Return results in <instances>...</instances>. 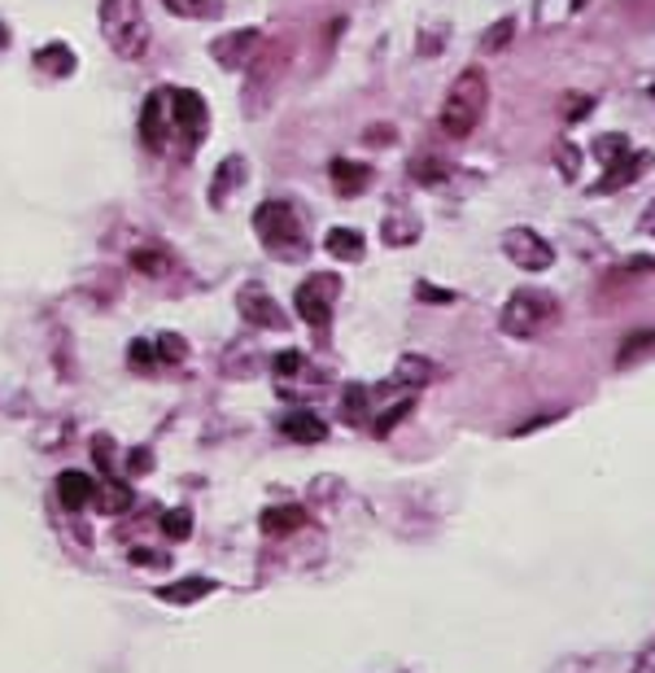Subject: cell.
<instances>
[{"label":"cell","instance_id":"603a6c76","mask_svg":"<svg viewBox=\"0 0 655 673\" xmlns=\"http://www.w3.org/2000/svg\"><path fill=\"white\" fill-rule=\"evenodd\" d=\"M655 354V329H638V333H630L621 341V350H616V367H634L638 359H647Z\"/></svg>","mask_w":655,"mask_h":673},{"label":"cell","instance_id":"ac0fdd59","mask_svg":"<svg viewBox=\"0 0 655 673\" xmlns=\"http://www.w3.org/2000/svg\"><path fill=\"white\" fill-rule=\"evenodd\" d=\"M437 376V363L425 354H402L398 367H394V385H407V389H425Z\"/></svg>","mask_w":655,"mask_h":673},{"label":"cell","instance_id":"f35d334b","mask_svg":"<svg viewBox=\"0 0 655 673\" xmlns=\"http://www.w3.org/2000/svg\"><path fill=\"white\" fill-rule=\"evenodd\" d=\"M634 673H655V639L643 648V656L634 661Z\"/></svg>","mask_w":655,"mask_h":673},{"label":"cell","instance_id":"f6af8a7d","mask_svg":"<svg viewBox=\"0 0 655 673\" xmlns=\"http://www.w3.org/2000/svg\"><path fill=\"white\" fill-rule=\"evenodd\" d=\"M581 4H590V0H568V9H581Z\"/></svg>","mask_w":655,"mask_h":673},{"label":"cell","instance_id":"60d3db41","mask_svg":"<svg viewBox=\"0 0 655 673\" xmlns=\"http://www.w3.org/2000/svg\"><path fill=\"white\" fill-rule=\"evenodd\" d=\"M590 106H594V102H590V97H581V102H577V97H572V102H568V122H572V118H586V114H590Z\"/></svg>","mask_w":655,"mask_h":673},{"label":"cell","instance_id":"277c9868","mask_svg":"<svg viewBox=\"0 0 655 673\" xmlns=\"http://www.w3.org/2000/svg\"><path fill=\"white\" fill-rule=\"evenodd\" d=\"M289 57H293L289 40H271V44H262L254 53V62L245 66L249 71V79H245V114H262L276 102V93L284 84V71H289Z\"/></svg>","mask_w":655,"mask_h":673},{"label":"cell","instance_id":"e575fe53","mask_svg":"<svg viewBox=\"0 0 655 673\" xmlns=\"http://www.w3.org/2000/svg\"><path fill=\"white\" fill-rule=\"evenodd\" d=\"M153 345H158V359H162V363H184V359H189V345H184V336L180 333H158L153 336Z\"/></svg>","mask_w":655,"mask_h":673},{"label":"cell","instance_id":"ee69618b","mask_svg":"<svg viewBox=\"0 0 655 673\" xmlns=\"http://www.w3.org/2000/svg\"><path fill=\"white\" fill-rule=\"evenodd\" d=\"M4 44H9V26L0 22V49H4Z\"/></svg>","mask_w":655,"mask_h":673},{"label":"cell","instance_id":"3957f363","mask_svg":"<svg viewBox=\"0 0 655 673\" xmlns=\"http://www.w3.org/2000/svg\"><path fill=\"white\" fill-rule=\"evenodd\" d=\"M101 35L114 49V57L136 62L149 49V22L140 0H101Z\"/></svg>","mask_w":655,"mask_h":673},{"label":"cell","instance_id":"8992f818","mask_svg":"<svg viewBox=\"0 0 655 673\" xmlns=\"http://www.w3.org/2000/svg\"><path fill=\"white\" fill-rule=\"evenodd\" d=\"M206 127H211V110H206L202 93L171 88V136H180V145L193 153L206 140Z\"/></svg>","mask_w":655,"mask_h":673},{"label":"cell","instance_id":"5b68a950","mask_svg":"<svg viewBox=\"0 0 655 673\" xmlns=\"http://www.w3.org/2000/svg\"><path fill=\"white\" fill-rule=\"evenodd\" d=\"M555 320H559V302L546 289H516L498 316L503 333L516 336V341H538L555 329Z\"/></svg>","mask_w":655,"mask_h":673},{"label":"cell","instance_id":"484cf974","mask_svg":"<svg viewBox=\"0 0 655 673\" xmlns=\"http://www.w3.org/2000/svg\"><path fill=\"white\" fill-rule=\"evenodd\" d=\"M625 153H630V136H621V131H603V136L594 140V158H599L603 167L621 162Z\"/></svg>","mask_w":655,"mask_h":673},{"label":"cell","instance_id":"9a60e30c","mask_svg":"<svg viewBox=\"0 0 655 673\" xmlns=\"http://www.w3.org/2000/svg\"><path fill=\"white\" fill-rule=\"evenodd\" d=\"M280 434L289 438V442H302V447H315V442H324L328 438V425L315 416V412H307V407H298V412H289L284 420H280Z\"/></svg>","mask_w":655,"mask_h":673},{"label":"cell","instance_id":"5bb4252c","mask_svg":"<svg viewBox=\"0 0 655 673\" xmlns=\"http://www.w3.org/2000/svg\"><path fill=\"white\" fill-rule=\"evenodd\" d=\"M328 180H332L336 197H358L372 184V167L367 162H350V158H332L328 162Z\"/></svg>","mask_w":655,"mask_h":673},{"label":"cell","instance_id":"8fae6325","mask_svg":"<svg viewBox=\"0 0 655 673\" xmlns=\"http://www.w3.org/2000/svg\"><path fill=\"white\" fill-rule=\"evenodd\" d=\"M140 140L153 153H167V145H171V88H153L149 102L140 106Z\"/></svg>","mask_w":655,"mask_h":673},{"label":"cell","instance_id":"44dd1931","mask_svg":"<svg viewBox=\"0 0 655 673\" xmlns=\"http://www.w3.org/2000/svg\"><path fill=\"white\" fill-rule=\"evenodd\" d=\"M215 590L211 577H184V581H171V586H158V599L162 603H197Z\"/></svg>","mask_w":655,"mask_h":673},{"label":"cell","instance_id":"74e56055","mask_svg":"<svg viewBox=\"0 0 655 673\" xmlns=\"http://www.w3.org/2000/svg\"><path fill=\"white\" fill-rule=\"evenodd\" d=\"M144 468H153V455H149V450H131V459H127V472H131V477H140Z\"/></svg>","mask_w":655,"mask_h":673},{"label":"cell","instance_id":"7402d4cb","mask_svg":"<svg viewBox=\"0 0 655 673\" xmlns=\"http://www.w3.org/2000/svg\"><path fill=\"white\" fill-rule=\"evenodd\" d=\"M302 521H307V512H302L298 503H284V508H267V512L258 516L262 534H271V538H276V534H293Z\"/></svg>","mask_w":655,"mask_h":673},{"label":"cell","instance_id":"bcb514c9","mask_svg":"<svg viewBox=\"0 0 655 673\" xmlns=\"http://www.w3.org/2000/svg\"><path fill=\"white\" fill-rule=\"evenodd\" d=\"M652 93H655V88H652Z\"/></svg>","mask_w":655,"mask_h":673},{"label":"cell","instance_id":"836d02e7","mask_svg":"<svg viewBox=\"0 0 655 673\" xmlns=\"http://www.w3.org/2000/svg\"><path fill=\"white\" fill-rule=\"evenodd\" d=\"M162 534H167L171 543H184V538L193 534V516H189L184 508H175V512H162Z\"/></svg>","mask_w":655,"mask_h":673},{"label":"cell","instance_id":"52a82bcc","mask_svg":"<svg viewBox=\"0 0 655 673\" xmlns=\"http://www.w3.org/2000/svg\"><path fill=\"white\" fill-rule=\"evenodd\" d=\"M336 293H341V280L320 271V276H307V280L298 285L293 307H298V316H302L311 329H328V324H332V302H336Z\"/></svg>","mask_w":655,"mask_h":673},{"label":"cell","instance_id":"d4e9b609","mask_svg":"<svg viewBox=\"0 0 655 673\" xmlns=\"http://www.w3.org/2000/svg\"><path fill=\"white\" fill-rule=\"evenodd\" d=\"M93 503H97L101 512H109V516H122V512L131 508V490H127L122 481H114V477H109L106 485H97V494H93Z\"/></svg>","mask_w":655,"mask_h":673},{"label":"cell","instance_id":"2e32d148","mask_svg":"<svg viewBox=\"0 0 655 673\" xmlns=\"http://www.w3.org/2000/svg\"><path fill=\"white\" fill-rule=\"evenodd\" d=\"M131 267H136L140 276H149V280H167V276L175 271V254L162 249V245H136V249H131Z\"/></svg>","mask_w":655,"mask_h":673},{"label":"cell","instance_id":"6da1fadb","mask_svg":"<svg viewBox=\"0 0 655 673\" xmlns=\"http://www.w3.org/2000/svg\"><path fill=\"white\" fill-rule=\"evenodd\" d=\"M485 106H490V79H485V71L468 66V71L450 84V93H445V102H441V114H437L441 136H450V140H468V136L481 127Z\"/></svg>","mask_w":655,"mask_h":673},{"label":"cell","instance_id":"4316f807","mask_svg":"<svg viewBox=\"0 0 655 673\" xmlns=\"http://www.w3.org/2000/svg\"><path fill=\"white\" fill-rule=\"evenodd\" d=\"M445 175H450V167H445L441 158H433V153L411 158V180H416V184H441Z\"/></svg>","mask_w":655,"mask_h":673},{"label":"cell","instance_id":"f1b7e54d","mask_svg":"<svg viewBox=\"0 0 655 673\" xmlns=\"http://www.w3.org/2000/svg\"><path fill=\"white\" fill-rule=\"evenodd\" d=\"M411 407H416V398H411V394H407V398H398V403H389V412H380V416H376L372 434H376V438H389V429H394L398 420H407V416H411Z\"/></svg>","mask_w":655,"mask_h":673},{"label":"cell","instance_id":"ffe728a7","mask_svg":"<svg viewBox=\"0 0 655 673\" xmlns=\"http://www.w3.org/2000/svg\"><path fill=\"white\" fill-rule=\"evenodd\" d=\"M35 66L44 71V75H57V79H66V75H75V53H71V44H62V40H53V44H44L40 53H35Z\"/></svg>","mask_w":655,"mask_h":673},{"label":"cell","instance_id":"ab89813d","mask_svg":"<svg viewBox=\"0 0 655 673\" xmlns=\"http://www.w3.org/2000/svg\"><path fill=\"white\" fill-rule=\"evenodd\" d=\"M363 140H367V145H389V140H394V131H389V122H376V131H367Z\"/></svg>","mask_w":655,"mask_h":673},{"label":"cell","instance_id":"d6986e66","mask_svg":"<svg viewBox=\"0 0 655 673\" xmlns=\"http://www.w3.org/2000/svg\"><path fill=\"white\" fill-rule=\"evenodd\" d=\"M240 184H245V162H240V158H223L215 180H211V206H227V197H232Z\"/></svg>","mask_w":655,"mask_h":673},{"label":"cell","instance_id":"7bdbcfd3","mask_svg":"<svg viewBox=\"0 0 655 673\" xmlns=\"http://www.w3.org/2000/svg\"><path fill=\"white\" fill-rule=\"evenodd\" d=\"M630 267H634V271H655V258H634Z\"/></svg>","mask_w":655,"mask_h":673},{"label":"cell","instance_id":"4fadbf2b","mask_svg":"<svg viewBox=\"0 0 655 673\" xmlns=\"http://www.w3.org/2000/svg\"><path fill=\"white\" fill-rule=\"evenodd\" d=\"M93 494H97V477H88L79 468H66L57 477V503H62V512H84L93 503Z\"/></svg>","mask_w":655,"mask_h":673},{"label":"cell","instance_id":"d590c367","mask_svg":"<svg viewBox=\"0 0 655 673\" xmlns=\"http://www.w3.org/2000/svg\"><path fill=\"white\" fill-rule=\"evenodd\" d=\"M171 13H184V18H211L223 9V0H162Z\"/></svg>","mask_w":655,"mask_h":673},{"label":"cell","instance_id":"e0dca14e","mask_svg":"<svg viewBox=\"0 0 655 673\" xmlns=\"http://www.w3.org/2000/svg\"><path fill=\"white\" fill-rule=\"evenodd\" d=\"M324 249L336 258V263H358V258L367 254V241H363L358 227H332L324 236Z\"/></svg>","mask_w":655,"mask_h":673},{"label":"cell","instance_id":"83f0119b","mask_svg":"<svg viewBox=\"0 0 655 673\" xmlns=\"http://www.w3.org/2000/svg\"><path fill=\"white\" fill-rule=\"evenodd\" d=\"M271 367H276V381L289 385V381H298V376L307 372V354H302V350H280V354L271 359Z\"/></svg>","mask_w":655,"mask_h":673},{"label":"cell","instance_id":"8d00e7d4","mask_svg":"<svg viewBox=\"0 0 655 673\" xmlns=\"http://www.w3.org/2000/svg\"><path fill=\"white\" fill-rule=\"evenodd\" d=\"M416 298H425V302H433V307H450V302H454L450 289H437V285H429V280L416 285Z\"/></svg>","mask_w":655,"mask_h":673},{"label":"cell","instance_id":"b9f144b4","mask_svg":"<svg viewBox=\"0 0 655 673\" xmlns=\"http://www.w3.org/2000/svg\"><path fill=\"white\" fill-rule=\"evenodd\" d=\"M643 232H647V236H655V202L643 211Z\"/></svg>","mask_w":655,"mask_h":673},{"label":"cell","instance_id":"9c48e42d","mask_svg":"<svg viewBox=\"0 0 655 673\" xmlns=\"http://www.w3.org/2000/svg\"><path fill=\"white\" fill-rule=\"evenodd\" d=\"M258 49H262V31L258 26H236V31H223V35L211 40V57L223 71H245Z\"/></svg>","mask_w":655,"mask_h":673},{"label":"cell","instance_id":"d6a6232c","mask_svg":"<svg viewBox=\"0 0 655 673\" xmlns=\"http://www.w3.org/2000/svg\"><path fill=\"white\" fill-rule=\"evenodd\" d=\"M345 425H363L367 420V389L363 385H345Z\"/></svg>","mask_w":655,"mask_h":673},{"label":"cell","instance_id":"f546056e","mask_svg":"<svg viewBox=\"0 0 655 673\" xmlns=\"http://www.w3.org/2000/svg\"><path fill=\"white\" fill-rule=\"evenodd\" d=\"M127 363H131V372H149V367H158L162 359H158V345H153L149 336H136L131 350H127Z\"/></svg>","mask_w":655,"mask_h":673},{"label":"cell","instance_id":"7c38bea8","mask_svg":"<svg viewBox=\"0 0 655 673\" xmlns=\"http://www.w3.org/2000/svg\"><path fill=\"white\" fill-rule=\"evenodd\" d=\"M647 167H652V153H625L621 162H612V167H608V171L594 180V189H590V193H616V189H630V184H634V180H638Z\"/></svg>","mask_w":655,"mask_h":673},{"label":"cell","instance_id":"ba28073f","mask_svg":"<svg viewBox=\"0 0 655 673\" xmlns=\"http://www.w3.org/2000/svg\"><path fill=\"white\" fill-rule=\"evenodd\" d=\"M503 254L512 258V267L520 271H546L555 267V245L534 227H507L503 232Z\"/></svg>","mask_w":655,"mask_h":673},{"label":"cell","instance_id":"30bf717a","mask_svg":"<svg viewBox=\"0 0 655 673\" xmlns=\"http://www.w3.org/2000/svg\"><path fill=\"white\" fill-rule=\"evenodd\" d=\"M236 311H240V320L254 324V329H271V333L289 329V316L280 311V302H276L262 285H245V289L236 293Z\"/></svg>","mask_w":655,"mask_h":673},{"label":"cell","instance_id":"1f68e13d","mask_svg":"<svg viewBox=\"0 0 655 673\" xmlns=\"http://www.w3.org/2000/svg\"><path fill=\"white\" fill-rule=\"evenodd\" d=\"M555 162H559V175H563V180H577V175H581V149H577L572 140H559V145H555Z\"/></svg>","mask_w":655,"mask_h":673},{"label":"cell","instance_id":"4dcf8cb0","mask_svg":"<svg viewBox=\"0 0 655 673\" xmlns=\"http://www.w3.org/2000/svg\"><path fill=\"white\" fill-rule=\"evenodd\" d=\"M512 35H516V22H512V18H498V22L481 35V49H485V53H503V49L512 44Z\"/></svg>","mask_w":655,"mask_h":673},{"label":"cell","instance_id":"7a4b0ae2","mask_svg":"<svg viewBox=\"0 0 655 673\" xmlns=\"http://www.w3.org/2000/svg\"><path fill=\"white\" fill-rule=\"evenodd\" d=\"M254 232L262 241V249L280 263H302L311 241H307V227H302V215L289 206V202H262L254 211Z\"/></svg>","mask_w":655,"mask_h":673},{"label":"cell","instance_id":"cb8c5ba5","mask_svg":"<svg viewBox=\"0 0 655 673\" xmlns=\"http://www.w3.org/2000/svg\"><path fill=\"white\" fill-rule=\"evenodd\" d=\"M420 241V220L411 211H394L385 220V245H416Z\"/></svg>","mask_w":655,"mask_h":673}]
</instances>
